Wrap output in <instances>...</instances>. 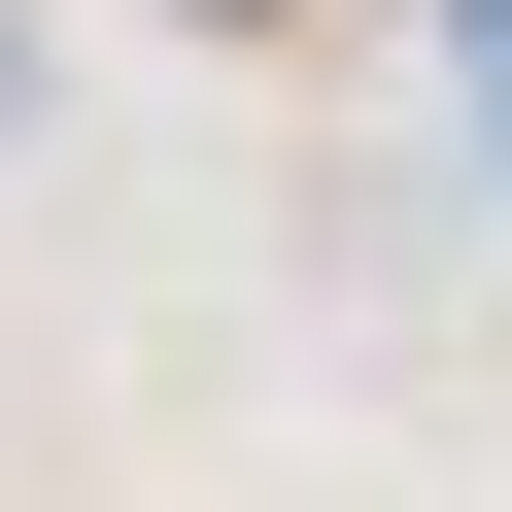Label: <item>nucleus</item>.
<instances>
[{
    "mask_svg": "<svg viewBox=\"0 0 512 512\" xmlns=\"http://www.w3.org/2000/svg\"><path fill=\"white\" fill-rule=\"evenodd\" d=\"M0 171H35V0H0Z\"/></svg>",
    "mask_w": 512,
    "mask_h": 512,
    "instance_id": "nucleus-1",
    "label": "nucleus"
}]
</instances>
